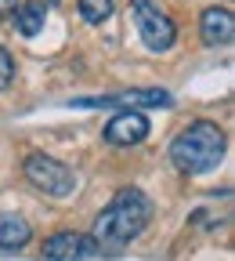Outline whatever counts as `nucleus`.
<instances>
[{"mask_svg": "<svg viewBox=\"0 0 235 261\" xmlns=\"http://www.w3.org/2000/svg\"><path fill=\"white\" fill-rule=\"evenodd\" d=\"M152 200L141 192V189H120L109 207L94 218V228H91V240L98 250H123L127 243H134L152 221Z\"/></svg>", "mask_w": 235, "mask_h": 261, "instance_id": "f257e3e1", "label": "nucleus"}, {"mask_svg": "<svg viewBox=\"0 0 235 261\" xmlns=\"http://www.w3.org/2000/svg\"><path fill=\"white\" fill-rule=\"evenodd\" d=\"M224 149H228L224 130L210 120H195L170 142V163L181 174H207L224 160Z\"/></svg>", "mask_w": 235, "mask_h": 261, "instance_id": "f03ea898", "label": "nucleus"}, {"mask_svg": "<svg viewBox=\"0 0 235 261\" xmlns=\"http://www.w3.org/2000/svg\"><path fill=\"white\" fill-rule=\"evenodd\" d=\"M22 174L33 189H40L51 200H65V196H73V189H76V174L65 167L62 160H54L47 152H29L25 163H22Z\"/></svg>", "mask_w": 235, "mask_h": 261, "instance_id": "7ed1b4c3", "label": "nucleus"}, {"mask_svg": "<svg viewBox=\"0 0 235 261\" xmlns=\"http://www.w3.org/2000/svg\"><path fill=\"white\" fill-rule=\"evenodd\" d=\"M130 18L138 25L141 40L149 51H170L178 40V25L170 22V15H163V8L156 0H130Z\"/></svg>", "mask_w": 235, "mask_h": 261, "instance_id": "20e7f679", "label": "nucleus"}, {"mask_svg": "<svg viewBox=\"0 0 235 261\" xmlns=\"http://www.w3.org/2000/svg\"><path fill=\"white\" fill-rule=\"evenodd\" d=\"M69 106L80 109H112V106H127V109H170L174 94L159 91V87H138V91H120V94H98V98H73Z\"/></svg>", "mask_w": 235, "mask_h": 261, "instance_id": "39448f33", "label": "nucleus"}, {"mask_svg": "<svg viewBox=\"0 0 235 261\" xmlns=\"http://www.w3.org/2000/svg\"><path fill=\"white\" fill-rule=\"evenodd\" d=\"M149 130H152V127H149V120H145L138 109H123V113H116V116L105 123V142L116 145V149H127V145L145 142Z\"/></svg>", "mask_w": 235, "mask_h": 261, "instance_id": "423d86ee", "label": "nucleus"}, {"mask_svg": "<svg viewBox=\"0 0 235 261\" xmlns=\"http://www.w3.org/2000/svg\"><path fill=\"white\" fill-rule=\"evenodd\" d=\"M98 247L87 232H54L44 240V257L47 261H83L94 257Z\"/></svg>", "mask_w": 235, "mask_h": 261, "instance_id": "0eeeda50", "label": "nucleus"}, {"mask_svg": "<svg viewBox=\"0 0 235 261\" xmlns=\"http://www.w3.org/2000/svg\"><path fill=\"white\" fill-rule=\"evenodd\" d=\"M199 37L207 47H228L235 40V18L228 8H207L199 18Z\"/></svg>", "mask_w": 235, "mask_h": 261, "instance_id": "6e6552de", "label": "nucleus"}, {"mask_svg": "<svg viewBox=\"0 0 235 261\" xmlns=\"http://www.w3.org/2000/svg\"><path fill=\"white\" fill-rule=\"evenodd\" d=\"M15 29L22 33V37H37V33L44 29L47 22V4H40V0H25V4H15Z\"/></svg>", "mask_w": 235, "mask_h": 261, "instance_id": "1a4fd4ad", "label": "nucleus"}, {"mask_svg": "<svg viewBox=\"0 0 235 261\" xmlns=\"http://www.w3.org/2000/svg\"><path fill=\"white\" fill-rule=\"evenodd\" d=\"M33 240V228L18 214H0V250H18Z\"/></svg>", "mask_w": 235, "mask_h": 261, "instance_id": "9d476101", "label": "nucleus"}, {"mask_svg": "<svg viewBox=\"0 0 235 261\" xmlns=\"http://www.w3.org/2000/svg\"><path fill=\"white\" fill-rule=\"evenodd\" d=\"M76 8H80V15H83L87 25H102L116 11V0H80Z\"/></svg>", "mask_w": 235, "mask_h": 261, "instance_id": "9b49d317", "label": "nucleus"}, {"mask_svg": "<svg viewBox=\"0 0 235 261\" xmlns=\"http://www.w3.org/2000/svg\"><path fill=\"white\" fill-rule=\"evenodd\" d=\"M15 84V58L8 47H0V91H8Z\"/></svg>", "mask_w": 235, "mask_h": 261, "instance_id": "f8f14e48", "label": "nucleus"}, {"mask_svg": "<svg viewBox=\"0 0 235 261\" xmlns=\"http://www.w3.org/2000/svg\"><path fill=\"white\" fill-rule=\"evenodd\" d=\"M15 4H18V0H0V18L11 15V11H15Z\"/></svg>", "mask_w": 235, "mask_h": 261, "instance_id": "ddd939ff", "label": "nucleus"}]
</instances>
